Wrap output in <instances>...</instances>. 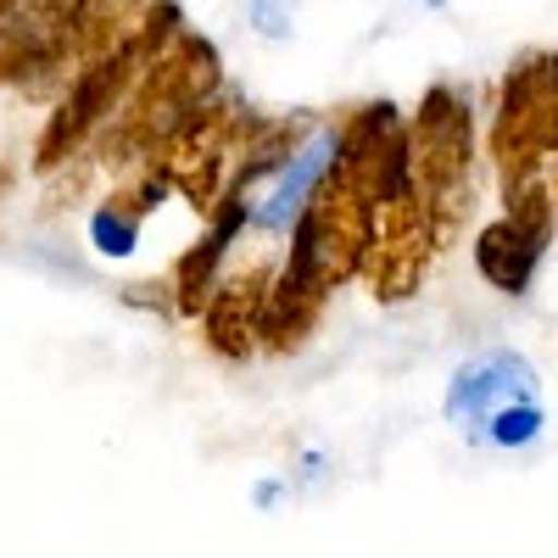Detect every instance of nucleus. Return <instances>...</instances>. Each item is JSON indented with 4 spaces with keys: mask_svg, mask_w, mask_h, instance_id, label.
I'll list each match as a JSON object with an SVG mask.
<instances>
[{
    "mask_svg": "<svg viewBox=\"0 0 558 558\" xmlns=\"http://www.w3.org/2000/svg\"><path fill=\"white\" fill-rule=\"evenodd\" d=\"M470 101H463V89L452 84H436L425 107H418V123L408 134L413 146V184L418 196L430 207L447 202L463 179H470Z\"/></svg>",
    "mask_w": 558,
    "mask_h": 558,
    "instance_id": "obj_1",
    "label": "nucleus"
},
{
    "mask_svg": "<svg viewBox=\"0 0 558 558\" xmlns=\"http://www.w3.org/2000/svg\"><path fill=\"white\" fill-rule=\"evenodd\" d=\"M553 223H558V218L514 213V207H508L497 223H486L481 241H475V268L486 274V286H497L502 296H525L531 279H536V268H542V257H547Z\"/></svg>",
    "mask_w": 558,
    "mask_h": 558,
    "instance_id": "obj_2",
    "label": "nucleus"
},
{
    "mask_svg": "<svg viewBox=\"0 0 558 558\" xmlns=\"http://www.w3.org/2000/svg\"><path fill=\"white\" fill-rule=\"evenodd\" d=\"M525 397H542V386H536V368H531V357H520V352H486V357H475V363H463L458 375H452V386H447V418L470 436L486 413H497L502 402H525Z\"/></svg>",
    "mask_w": 558,
    "mask_h": 558,
    "instance_id": "obj_3",
    "label": "nucleus"
},
{
    "mask_svg": "<svg viewBox=\"0 0 558 558\" xmlns=\"http://www.w3.org/2000/svg\"><path fill=\"white\" fill-rule=\"evenodd\" d=\"M336 157H341V129H318L313 140H302V146L291 151V162L279 168L274 191H268L263 202H252L246 223L263 229V235H279V229H291L296 213L313 202V191L336 173Z\"/></svg>",
    "mask_w": 558,
    "mask_h": 558,
    "instance_id": "obj_4",
    "label": "nucleus"
},
{
    "mask_svg": "<svg viewBox=\"0 0 558 558\" xmlns=\"http://www.w3.org/2000/svg\"><path fill=\"white\" fill-rule=\"evenodd\" d=\"M207 336L223 357H241L257 336V313H263V286L257 279H229L223 291H207Z\"/></svg>",
    "mask_w": 558,
    "mask_h": 558,
    "instance_id": "obj_5",
    "label": "nucleus"
},
{
    "mask_svg": "<svg viewBox=\"0 0 558 558\" xmlns=\"http://www.w3.org/2000/svg\"><path fill=\"white\" fill-rule=\"evenodd\" d=\"M547 430V413H542V397H525V402H502L497 413H486L481 425L470 430L475 447H497V452H525L536 447Z\"/></svg>",
    "mask_w": 558,
    "mask_h": 558,
    "instance_id": "obj_6",
    "label": "nucleus"
},
{
    "mask_svg": "<svg viewBox=\"0 0 558 558\" xmlns=\"http://www.w3.org/2000/svg\"><path fill=\"white\" fill-rule=\"evenodd\" d=\"M140 229H146V213H140L129 196H112L96 218H89V241H96L101 257H129L140 246Z\"/></svg>",
    "mask_w": 558,
    "mask_h": 558,
    "instance_id": "obj_7",
    "label": "nucleus"
},
{
    "mask_svg": "<svg viewBox=\"0 0 558 558\" xmlns=\"http://www.w3.org/2000/svg\"><path fill=\"white\" fill-rule=\"evenodd\" d=\"M246 17H252V28L263 39H291V7H286V0H252Z\"/></svg>",
    "mask_w": 558,
    "mask_h": 558,
    "instance_id": "obj_8",
    "label": "nucleus"
},
{
    "mask_svg": "<svg viewBox=\"0 0 558 558\" xmlns=\"http://www.w3.org/2000/svg\"><path fill=\"white\" fill-rule=\"evenodd\" d=\"M257 502L274 508V502H279V481H263V486H257Z\"/></svg>",
    "mask_w": 558,
    "mask_h": 558,
    "instance_id": "obj_9",
    "label": "nucleus"
},
{
    "mask_svg": "<svg viewBox=\"0 0 558 558\" xmlns=\"http://www.w3.org/2000/svg\"><path fill=\"white\" fill-rule=\"evenodd\" d=\"M0 191H7V168H0Z\"/></svg>",
    "mask_w": 558,
    "mask_h": 558,
    "instance_id": "obj_10",
    "label": "nucleus"
},
{
    "mask_svg": "<svg viewBox=\"0 0 558 558\" xmlns=\"http://www.w3.org/2000/svg\"><path fill=\"white\" fill-rule=\"evenodd\" d=\"M425 7H447V0H425Z\"/></svg>",
    "mask_w": 558,
    "mask_h": 558,
    "instance_id": "obj_11",
    "label": "nucleus"
}]
</instances>
